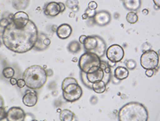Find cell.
<instances>
[{
	"instance_id": "bcb514c9",
	"label": "cell",
	"mask_w": 160,
	"mask_h": 121,
	"mask_svg": "<svg viewBox=\"0 0 160 121\" xmlns=\"http://www.w3.org/2000/svg\"><path fill=\"white\" fill-rule=\"evenodd\" d=\"M69 16L70 17V18H73V17L75 16V14H74V12H72V13H70V14H69Z\"/></svg>"
},
{
	"instance_id": "d6986e66",
	"label": "cell",
	"mask_w": 160,
	"mask_h": 121,
	"mask_svg": "<svg viewBox=\"0 0 160 121\" xmlns=\"http://www.w3.org/2000/svg\"><path fill=\"white\" fill-rule=\"evenodd\" d=\"M92 90L97 93H103L107 90V85L103 81L96 82L92 83Z\"/></svg>"
},
{
	"instance_id": "d4e9b609",
	"label": "cell",
	"mask_w": 160,
	"mask_h": 121,
	"mask_svg": "<svg viewBox=\"0 0 160 121\" xmlns=\"http://www.w3.org/2000/svg\"><path fill=\"white\" fill-rule=\"evenodd\" d=\"M66 7H68L70 10H78V6H79V1L78 0H66Z\"/></svg>"
},
{
	"instance_id": "9c48e42d",
	"label": "cell",
	"mask_w": 160,
	"mask_h": 121,
	"mask_svg": "<svg viewBox=\"0 0 160 121\" xmlns=\"http://www.w3.org/2000/svg\"><path fill=\"white\" fill-rule=\"evenodd\" d=\"M12 22L18 28H24L29 22V17L25 12L18 11L12 17Z\"/></svg>"
},
{
	"instance_id": "9a60e30c",
	"label": "cell",
	"mask_w": 160,
	"mask_h": 121,
	"mask_svg": "<svg viewBox=\"0 0 160 121\" xmlns=\"http://www.w3.org/2000/svg\"><path fill=\"white\" fill-rule=\"evenodd\" d=\"M124 7L129 11H136L141 6V0H123Z\"/></svg>"
},
{
	"instance_id": "ba28073f",
	"label": "cell",
	"mask_w": 160,
	"mask_h": 121,
	"mask_svg": "<svg viewBox=\"0 0 160 121\" xmlns=\"http://www.w3.org/2000/svg\"><path fill=\"white\" fill-rule=\"evenodd\" d=\"M25 113L20 107H11L7 112V118L8 121H24Z\"/></svg>"
},
{
	"instance_id": "74e56055",
	"label": "cell",
	"mask_w": 160,
	"mask_h": 121,
	"mask_svg": "<svg viewBox=\"0 0 160 121\" xmlns=\"http://www.w3.org/2000/svg\"><path fill=\"white\" fill-rule=\"evenodd\" d=\"M86 37H87V36H85V35H81V37H79V42H80V44H81V45H83V44H84V40H85Z\"/></svg>"
},
{
	"instance_id": "44dd1931",
	"label": "cell",
	"mask_w": 160,
	"mask_h": 121,
	"mask_svg": "<svg viewBox=\"0 0 160 121\" xmlns=\"http://www.w3.org/2000/svg\"><path fill=\"white\" fill-rule=\"evenodd\" d=\"M74 119V113L70 110L64 109L60 113V120L72 121Z\"/></svg>"
},
{
	"instance_id": "4316f807",
	"label": "cell",
	"mask_w": 160,
	"mask_h": 121,
	"mask_svg": "<svg viewBox=\"0 0 160 121\" xmlns=\"http://www.w3.org/2000/svg\"><path fill=\"white\" fill-rule=\"evenodd\" d=\"M79 86L78 83H72V84L67 85L64 89H62V92L63 93H69V92L77 90Z\"/></svg>"
},
{
	"instance_id": "e0dca14e",
	"label": "cell",
	"mask_w": 160,
	"mask_h": 121,
	"mask_svg": "<svg viewBox=\"0 0 160 121\" xmlns=\"http://www.w3.org/2000/svg\"><path fill=\"white\" fill-rule=\"evenodd\" d=\"M103 76H104V72L100 67H99L97 71L93 72V73L87 74L88 79V81H89L91 83H94L96 82L102 81V78H103Z\"/></svg>"
},
{
	"instance_id": "3957f363",
	"label": "cell",
	"mask_w": 160,
	"mask_h": 121,
	"mask_svg": "<svg viewBox=\"0 0 160 121\" xmlns=\"http://www.w3.org/2000/svg\"><path fill=\"white\" fill-rule=\"evenodd\" d=\"M23 79L28 89L40 90L46 84L48 75L44 68L39 65H33L24 71Z\"/></svg>"
},
{
	"instance_id": "d6a6232c",
	"label": "cell",
	"mask_w": 160,
	"mask_h": 121,
	"mask_svg": "<svg viewBox=\"0 0 160 121\" xmlns=\"http://www.w3.org/2000/svg\"><path fill=\"white\" fill-rule=\"evenodd\" d=\"M97 7H98V5L95 1H91V2H89L88 6V8L91 9V10H95L97 9Z\"/></svg>"
},
{
	"instance_id": "ffe728a7",
	"label": "cell",
	"mask_w": 160,
	"mask_h": 121,
	"mask_svg": "<svg viewBox=\"0 0 160 121\" xmlns=\"http://www.w3.org/2000/svg\"><path fill=\"white\" fill-rule=\"evenodd\" d=\"M46 37L47 36L44 35L43 33H39L38 40H37V43L35 45L33 49L37 50V51H43V50L46 49L48 47L45 46L44 43H43V40H44V38Z\"/></svg>"
},
{
	"instance_id": "8d00e7d4",
	"label": "cell",
	"mask_w": 160,
	"mask_h": 121,
	"mask_svg": "<svg viewBox=\"0 0 160 121\" xmlns=\"http://www.w3.org/2000/svg\"><path fill=\"white\" fill-rule=\"evenodd\" d=\"M111 81L112 82L113 84H118V83L121 82L120 80L117 79L114 76H111Z\"/></svg>"
},
{
	"instance_id": "484cf974",
	"label": "cell",
	"mask_w": 160,
	"mask_h": 121,
	"mask_svg": "<svg viewBox=\"0 0 160 121\" xmlns=\"http://www.w3.org/2000/svg\"><path fill=\"white\" fill-rule=\"evenodd\" d=\"M81 82H82V83L86 86V87L92 89V83H91L89 81H88V79L87 78V74L81 71Z\"/></svg>"
},
{
	"instance_id": "cb8c5ba5",
	"label": "cell",
	"mask_w": 160,
	"mask_h": 121,
	"mask_svg": "<svg viewBox=\"0 0 160 121\" xmlns=\"http://www.w3.org/2000/svg\"><path fill=\"white\" fill-rule=\"evenodd\" d=\"M15 75V71L13 67H10V66H7L5 67L2 70V75L5 78H11L14 76Z\"/></svg>"
},
{
	"instance_id": "7a4b0ae2",
	"label": "cell",
	"mask_w": 160,
	"mask_h": 121,
	"mask_svg": "<svg viewBox=\"0 0 160 121\" xmlns=\"http://www.w3.org/2000/svg\"><path fill=\"white\" fill-rule=\"evenodd\" d=\"M118 116L119 121H147L148 112L143 104L132 101L122 106Z\"/></svg>"
},
{
	"instance_id": "ab89813d",
	"label": "cell",
	"mask_w": 160,
	"mask_h": 121,
	"mask_svg": "<svg viewBox=\"0 0 160 121\" xmlns=\"http://www.w3.org/2000/svg\"><path fill=\"white\" fill-rule=\"evenodd\" d=\"M10 84H11L12 86H14V85H17V82H18V80L14 78H10Z\"/></svg>"
},
{
	"instance_id": "f546056e",
	"label": "cell",
	"mask_w": 160,
	"mask_h": 121,
	"mask_svg": "<svg viewBox=\"0 0 160 121\" xmlns=\"http://www.w3.org/2000/svg\"><path fill=\"white\" fill-rule=\"evenodd\" d=\"M137 66V63L134 60H129L126 62V67L128 70H133Z\"/></svg>"
},
{
	"instance_id": "ac0fdd59",
	"label": "cell",
	"mask_w": 160,
	"mask_h": 121,
	"mask_svg": "<svg viewBox=\"0 0 160 121\" xmlns=\"http://www.w3.org/2000/svg\"><path fill=\"white\" fill-rule=\"evenodd\" d=\"M30 0H12V5L15 10L22 11L28 7Z\"/></svg>"
},
{
	"instance_id": "5bb4252c",
	"label": "cell",
	"mask_w": 160,
	"mask_h": 121,
	"mask_svg": "<svg viewBox=\"0 0 160 121\" xmlns=\"http://www.w3.org/2000/svg\"><path fill=\"white\" fill-rule=\"evenodd\" d=\"M82 95L83 90L81 86H79L77 90H73L72 92H69V93H63L62 92V97L65 101L70 103H73L75 101H78L82 97Z\"/></svg>"
},
{
	"instance_id": "4dcf8cb0",
	"label": "cell",
	"mask_w": 160,
	"mask_h": 121,
	"mask_svg": "<svg viewBox=\"0 0 160 121\" xmlns=\"http://www.w3.org/2000/svg\"><path fill=\"white\" fill-rule=\"evenodd\" d=\"M7 118V111L4 108V106H0V120Z\"/></svg>"
},
{
	"instance_id": "1f68e13d",
	"label": "cell",
	"mask_w": 160,
	"mask_h": 121,
	"mask_svg": "<svg viewBox=\"0 0 160 121\" xmlns=\"http://www.w3.org/2000/svg\"><path fill=\"white\" fill-rule=\"evenodd\" d=\"M96 10H91V9L89 8H87L85 10V13L88 15V18H93V17L95 16V14H96Z\"/></svg>"
},
{
	"instance_id": "6da1fadb",
	"label": "cell",
	"mask_w": 160,
	"mask_h": 121,
	"mask_svg": "<svg viewBox=\"0 0 160 121\" xmlns=\"http://www.w3.org/2000/svg\"><path fill=\"white\" fill-rule=\"evenodd\" d=\"M39 37L37 25L29 20L24 28H18L10 22L4 28L2 40L6 48L14 53L22 54L33 49Z\"/></svg>"
},
{
	"instance_id": "ee69618b",
	"label": "cell",
	"mask_w": 160,
	"mask_h": 121,
	"mask_svg": "<svg viewBox=\"0 0 160 121\" xmlns=\"http://www.w3.org/2000/svg\"><path fill=\"white\" fill-rule=\"evenodd\" d=\"M142 13H143V14L147 15V14H148L149 11H148V9H144V10H142Z\"/></svg>"
},
{
	"instance_id": "2e32d148",
	"label": "cell",
	"mask_w": 160,
	"mask_h": 121,
	"mask_svg": "<svg viewBox=\"0 0 160 121\" xmlns=\"http://www.w3.org/2000/svg\"><path fill=\"white\" fill-rule=\"evenodd\" d=\"M129 71L127 69V67H125V66H118L114 70V76L117 79L122 81V80L126 79L129 76Z\"/></svg>"
},
{
	"instance_id": "30bf717a",
	"label": "cell",
	"mask_w": 160,
	"mask_h": 121,
	"mask_svg": "<svg viewBox=\"0 0 160 121\" xmlns=\"http://www.w3.org/2000/svg\"><path fill=\"white\" fill-rule=\"evenodd\" d=\"M93 18H94L95 23L101 27L108 25L111 21V13L107 10H100V11L97 12Z\"/></svg>"
},
{
	"instance_id": "83f0119b",
	"label": "cell",
	"mask_w": 160,
	"mask_h": 121,
	"mask_svg": "<svg viewBox=\"0 0 160 121\" xmlns=\"http://www.w3.org/2000/svg\"><path fill=\"white\" fill-rule=\"evenodd\" d=\"M72 83H78V81L76 80V78H72V77H68V78H66L62 81V90L64 89L67 85L72 84Z\"/></svg>"
},
{
	"instance_id": "f1b7e54d",
	"label": "cell",
	"mask_w": 160,
	"mask_h": 121,
	"mask_svg": "<svg viewBox=\"0 0 160 121\" xmlns=\"http://www.w3.org/2000/svg\"><path fill=\"white\" fill-rule=\"evenodd\" d=\"M12 21H10V19L7 18H2L0 19V27L2 28H6L7 26H8L10 24Z\"/></svg>"
},
{
	"instance_id": "7bdbcfd3",
	"label": "cell",
	"mask_w": 160,
	"mask_h": 121,
	"mask_svg": "<svg viewBox=\"0 0 160 121\" xmlns=\"http://www.w3.org/2000/svg\"><path fill=\"white\" fill-rule=\"evenodd\" d=\"M0 106H4V101L3 98L0 96Z\"/></svg>"
},
{
	"instance_id": "52a82bcc",
	"label": "cell",
	"mask_w": 160,
	"mask_h": 121,
	"mask_svg": "<svg viewBox=\"0 0 160 121\" xmlns=\"http://www.w3.org/2000/svg\"><path fill=\"white\" fill-rule=\"evenodd\" d=\"M105 55L110 62L116 63L122 61L125 55V51L121 45H112L106 50Z\"/></svg>"
},
{
	"instance_id": "f6af8a7d",
	"label": "cell",
	"mask_w": 160,
	"mask_h": 121,
	"mask_svg": "<svg viewBox=\"0 0 160 121\" xmlns=\"http://www.w3.org/2000/svg\"><path fill=\"white\" fill-rule=\"evenodd\" d=\"M82 18L84 19V20H86V19H88V15L86 14L85 13H84V14L82 15Z\"/></svg>"
},
{
	"instance_id": "603a6c76",
	"label": "cell",
	"mask_w": 160,
	"mask_h": 121,
	"mask_svg": "<svg viewBox=\"0 0 160 121\" xmlns=\"http://www.w3.org/2000/svg\"><path fill=\"white\" fill-rule=\"evenodd\" d=\"M126 21L129 24H135L138 22V15L135 11H130L126 15Z\"/></svg>"
},
{
	"instance_id": "8fae6325",
	"label": "cell",
	"mask_w": 160,
	"mask_h": 121,
	"mask_svg": "<svg viewBox=\"0 0 160 121\" xmlns=\"http://www.w3.org/2000/svg\"><path fill=\"white\" fill-rule=\"evenodd\" d=\"M43 13L46 16L50 18L58 16L60 13V7L58 3L50 2L45 5L43 8Z\"/></svg>"
},
{
	"instance_id": "277c9868",
	"label": "cell",
	"mask_w": 160,
	"mask_h": 121,
	"mask_svg": "<svg viewBox=\"0 0 160 121\" xmlns=\"http://www.w3.org/2000/svg\"><path fill=\"white\" fill-rule=\"evenodd\" d=\"M100 57L92 52L87 51L81 55L78 61V65L81 71L89 74L97 71L100 66Z\"/></svg>"
},
{
	"instance_id": "f35d334b",
	"label": "cell",
	"mask_w": 160,
	"mask_h": 121,
	"mask_svg": "<svg viewBox=\"0 0 160 121\" xmlns=\"http://www.w3.org/2000/svg\"><path fill=\"white\" fill-rule=\"evenodd\" d=\"M25 116L28 118H25V120H31V119H34L35 117L32 116V114H25Z\"/></svg>"
},
{
	"instance_id": "8992f818",
	"label": "cell",
	"mask_w": 160,
	"mask_h": 121,
	"mask_svg": "<svg viewBox=\"0 0 160 121\" xmlns=\"http://www.w3.org/2000/svg\"><path fill=\"white\" fill-rule=\"evenodd\" d=\"M159 64V55L154 50L148 49L144 51L140 56V65L144 69L155 70Z\"/></svg>"
},
{
	"instance_id": "7402d4cb",
	"label": "cell",
	"mask_w": 160,
	"mask_h": 121,
	"mask_svg": "<svg viewBox=\"0 0 160 121\" xmlns=\"http://www.w3.org/2000/svg\"><path fill=\"white\" fill-rule=\"evenodd\" d=\"M67 49L69 50V52L73 54L78 53L81 49V45L80 42L77 41V40H73L68 45Z\"/></svg>"
},
{
	"instance_id": "e575fe53",
	"label": "cell",
	"mask_w": 160,
	"mask_h": 121,
	"mask_svg": "<svg viewBox=\"0 0 160 121\" xmlns=\"http://www.w3.org/2000/svg\"><path fill=\"white\" fill-rule=\"evenodd\" d=\"M145 75H146V76L148 77V78H151V77L153 76L154 70H152V69H148V70H146Z\"/></svg>"
},
{
	"instance_id": "b9f144b4",
	"label": "cell",
	"mask_w": 160,
	"mask_h": 121,
	"mask_svg": "<svg viewBox=\"0 0 160 121\" xmlns=\"http://www.w3.org/2000/svg\"><path fill=\"white\" fill-rule=\"evenodd\" d=\"M154 3H155V7H158V9H159L160 7V0H153Z\"/></svg>"
},
{
	"instance_id": "4fadbf2b",
	"label": "cell",
	"mask_w": 160,
	"mask_h": 121,
	"mask_svg": "<svg viewBox=\"0 0 160 121\" xmlns=\"http://www.w3.org/2000/svg\"><path fill=\"white\" fill-rule=\"evenodd\" d=\"M37 101H38V96H37V93L35 91H32V90L26 91L23 98H22L23 104L25 106L28 107L35 106L37 105Z\"/></svg>"
},
{
	"instance_id": "5b68a950",
	"label": "cell",
	"mask_w": 160,
	"mask_h": 121,
	"mask_svg": "<svg viewBox=\"0 0 160 121\" xmlns=\"http://www.w3.org/2000/svg\"><path fill=\"white\" fill-rule=\"evenodd\" d=\"M83 45L86 51L95 53L100 58H102L105 55L107 45L103 39L99 36L87 37Z\"/></svg>"
},
{
	"instance_id": "7c38bea8",
	"label": "cell",
	"mask_w": 160,
	"mask_h": 121,
	"mask_svg": "<svg viewBox=\"0 0 160 121\" xmlns=\"http://www.w3.org/2000/svg\"><path fill=\"white\" fill-rule=\"evenodd\" d=\"M72 32H73V29L71 25L65 23L58 26L56 29V34L57 37L61 40H66L70 37Z\"/></svg>"
},
{
	"instance_id": "836d02e7",
	"label": "cell",
	"mask_w": 160,
	"mask_h": 121,
	"mask_svg": "<svg viewBox=\"0 0 160 121\" xmlns=\"http://www.w3.org/2000/svg\"><path fill=\"white\" fill-rule=\"evenodd\" d=\"M17 86H18L19 88H24L25 86V80L22 78V79H18L17 82Z\"/></svg>"
},
{
	"instance_id": "d590c367",
	"label": "cell",
	"mask_w": 160,
	"mask_h": 121,
	"mask_svg": "<svg viewBox=\"0 0 160 121\" xmlns=\"http://www.w3.org/2000/svg\"><path fill=\"white\" fill-rule=\"evenodd\" d=\"M58 5H59L60 7V13H63L66 10V5L64 3H58Z\"/></svg>"
},
{
	"instance_id": "60d3db41",
	"label": "cell",
	"mask_w": 160,
	"mask_h": 121,
	"mask_svg": "<svg viewBox=\"0 0 160 121\" xmlns=\"http://www.w3.org/2000/svg\"><path fill=\"white\" fill-rule=\"evenodd\" d=\"M46 73L48 77H51L53 75V71L51 70V69H48V70H46Z\"/></svg>"
}]
</instances>
